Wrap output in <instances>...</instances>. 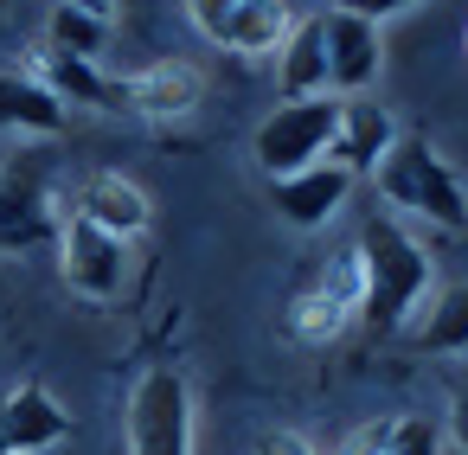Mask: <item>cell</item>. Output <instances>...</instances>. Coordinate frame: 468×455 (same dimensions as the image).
Masks as SVG:
<instances>
[{
  "instance_id": "9c48e42d",
  "label": "cell",
  "mask_w": 468,
  "mask_h": 455,
  "mask_svg": "<svg viewBox=\"0 0 468 455\" xmlns=\"http://www.w3.org/2000/svg\"><path fill=\"white\" fill-rule=\"evenodd\" d=\"M321 46H327V90L334 97H366L385 71V39L372 20L327 7L321 14Z\"/></svg>"
},
{
  "instance_id": "5b68a950",
  "label": "cell",
  "mask_w": 468,
  "mask_h": 455,
  "mask_svg": "<svg viewBox=\"0 0 468 455\" xmlns=\"http://www.w3.org/2000/svg\"><path fill=\"white\" fill-rule=\"evenodd\" d=\"M334 129H340V97H302V103H276V110L257 122L250 161H257V174H263V180L302 174V167L327 161Z\"/></svg>"
},
{
  "instance_id": "7c38bea8",
  "label": "cell",
  "mask_w": 468,
  "mask_h": 455,
  "mask_svg": "<svg viewBox=\"0 0 468 455\" xmlns=\"http://www.w3.org/2000/svg\"><path fill=\"white\" fill-rule=\"evenodd\" d=\"M346 193H353V174L334 167V161H314V167H302V174L270 180V206H276L282 225H295V231H321V225L346 206Z\"/></svg>"
},
{
  "instance_id": "603a6c76",
  "label": "cell",
  "mask_w": 468,
  "mask_h": 455,
  "mask_svg": "<svg viewBox=\"0 0 468 455\" xmlns=\"http://www.w3.org/2000/svg\"><path fill=\"white\" fill-rule=\"evenodd\" d=\"M410 7H423V0H340V14H359V20H372V26H385V20H398V14H410Z\"/></svg>"
},
{
  "instance_id": "d6986e66",
  "label": "cell",
  "mask_w": 468,
  "mask_h": 455,
  "mask_svg": "<svg viewBox=\"0 0 468 455\" xmlns=\"http://www.w3.org/2000/svg\"><path fill=\"white\" fill-rule=\"evenodd\" d=\"M46 52H65V58H90L103 65V46H110V26L90 20V14H71V7H52V26H46Z\"/></svg>"
},
{
  "instance_id": "277c9868",
  "label": "cell",
  "mask_w": 468,
  "mask_h": 455,
  "mask_svg": "<svg viewBox=\"0 0 468 455\" xmlns=\"http://www.w3.org/2000/svg\"><path fill=\"white\" fill-rule=\"evenodd\" d=\"M58 186H52V161L46 154H14L0 161V250L27 257V250H52L58 244Z\"/></svg>"
},
{
  "instance_id": "ffe728a7",
  "label": "cell",
  "mask_w": 468,
  "mask_h": 455,
  "mask_svg": "<svg viewBox=\"0 0 468 455\" xmlns=\"http://www.w3.org/2000/svg\"><path fill=\"white\" fill-rule=\"evenodd\" d=\"M385 455H442V423H430V417H391Z\"/></svg>"
},
{
  "instance_id": "7402d4cb",
  "label": "cell",
  "mask_w": 468,
  "mask_h": 455,
  "mask_svg": "<svg viewBox=\"0 0 468 455\" xmlns=\"http://www.w3.org/2000/svg\"><path fill=\"white\" fill-rule=\"evenodd\" d=\"M442 436L468 455V378H455L449 385V410H442Z\"/></svg>"
},
{
  "instance_id": "44dd1931",
  "label": "cell",
  "mask_w": 468,
  "mask_h": 455,
  "mask_svg": "<svg viewBox=\"0 0 468 455\" xmlns=\"http://www.w3.org/2000/svg\"><path fill=\"white\" fill-rule=\"evenodd\" d=\"M385 436H391V417H366L359 429L334 436V442H327V449H314V455H385Z\"/></svg>"
},
{
  "instance_id": "6da1fadb",
  "label": "cell",
  "mask_w": 468,
  "mask_h": 455,
  "mask_svg": "<svg viewBox=\"0 0 468 455\" xmlns=\"http://www.w3.org/2000/svg\"><path fill=\"white\" fill-rule=\"evenodd\" d=\"M353 250H359V270H366V308H359L366 327L391 333V327H404L410 314H423V295H430L436 263H430V250H423L391 212H372V218L359 225Z\"/></svg>"
},
{
  "instance_id": "9a60e30c",
  "label": "cell",
  "mask_w": 468,
  "mask_h": 455,
  "mask_svg": "<svg viewBox=\"0 0 468 455\" xmlns=\"http://www.w3.org/2000/svg\"><path fill=\"white\" fill-rule=\"evenodd\" d=\"M276 90H282V103H302V97H334V90H327L321 14H314V20H295V26H289V39L276 46Z\"/></svg>"
},
{
  "instance_id": "8992f818",
  "label": "cell",
  "mask_w": 468,
  "mask_h": 455,
  "mask_svg": "<svg viewBox=\"0 0 468 455\" xmlns=\"http://www.w3.org/2000/svg\"><path fill=\"white\" fill-rule=\"evenodd\" d=\"M359 308H366V270H359V250L346 244V250H334V257L295 289V302H289V333L308 340V346L340 340V333L359 321Z\"/></svg>"
},
{
  "instance_id": "ba28073f",
  "label": "cell",
  "mask_w": 468,
  "mask_h": 455,
  "mask_svg": "<svg viewBox=\"0 0 468 455\" xmlns=\"http://www.w3.org/2000/svg\"><path fill=\"white\" fill-rule=\"evenodd\" d=\"M58 276L84 302H116L122 282H129V244H116L110 231H97V225L65 212V225H58Z\"/></svg>"
},
{
  "instance_id": "ac0fdd59",
  "label": "cell",
  "mask_w": 468,
  "mask_h": 455,
  "mask_svg": "<svg viewBox=\"0 0 468 455\" xmlns=\"http://www.w3.org/2000/svg\"><path fill=\"white\" fill-rule=\"evenodd\" d=\"M417 346L436 353V359L468 353V282L430 295V308H423V321H417Z\"/></svg>"
},
{
  "instance_id": "e0dca14e",
  "label": "cell",
  "mask_w": 468,
  "mask_h": 455,
  "mask_svg": "<svg viewBox=\"0 0 468 455\" xmlns=\"http://www.w3.org/2000/svg\"><path fill=\"white\" fill-rule=\"evenodd\" d=\"M65 122H71V110L39 78H20V71L0 78V129H14V135H58Z\"/></svg>"
},
{
  "instance_id": "5bb4252c",
  "label": "cell",
  "mask_w": 468,
  "mask_h": 455,
  "mask_svg": "<svg viewBox=\"0 0 468 455\" xmlns=\"http://www.w3.org/2000/svg\"><path fill=\"white\" fill-rule=\"evenodd\" d=\"M391 142H398V122H391L385 103H372V97H340V129H334V148H327L334 167L372 174V167L391 154Z\"/></svg>"
},
{
  "instance_id": "52a82bcc",
  "label": "cell",
  "mask_w": 468,
  "mask_h": 455,
  "mask_svg": "<svg viewBox=\"0 0 468 455\" xmlns=\"http://www.w3.org/2000/svg\"><path fill=\"white\" fill-rule=\"evenodd\" d=\"M186 14L212 46H225L238 58H270L295 26L289 0H186Z\"/></svg>"
},
{
  "instance_id": "3957f363",
  "label": "cell",
  "mask_w": 468,
  "mask_h": 455,
  "mask_svg": "<svg viewBox=\"0 0 468 455\" xmlns=\"http://www.w3.org/2000/svg\"><path fill=\"white\" fill-rule=\"evenodd\" d=\"M122 436H129V455H193V436H199L193 385L174 365L142 372L122 410Z\"/></svg>"
},
{
  "instance_id": "4316f807",
  "label": "cell",
  "mask_w": 468,
  "mask_h": 455,
  "mask_svg": "<svg viewBox=\"0 0 468 455\" xmlns=\"http://www.w3.org/2000/svg\"><path fill=\"white\" fill-rule=\"evenodd\" d=\"M289 7H295V0H289Z\"/></svg>"
},
{
  "instance_id": "cb8c5ba5",
  "label": "cell",
  "mask_w": 468,
  "mask_h": 455,
  "mask_svg": "<svg viewBox=\"0 0 468 455\" xmlns=\"http://www.w3.org/2000/svg\"><path fill=\"white\" fill-rule=\"evenodd\" d=\"M257 455H314V442L295 436V429H263L257 436Z\"/></svg>"
},
{
  "instance_id": "484cf974",
  "label": "cell",
  "mask_w": 468,
  "mask_h": 455,
  "mask_svg": "<svg viewBox=\"0 0 468 455\" xmlns=\"http://www.w3.org/2000/svg\"><path fill=\"white\" fill-rule=\"evenodd\" d=\"M462 52H468V33H462Z\"/></svg>"
},
{
  "instance_id": "2e32d148",
  "label": "cell",
  "mask_w": 468,
  "mask_h": 455,
  "mask_svg": "<svg viewBox=\"0 0 468 455\" xmlns=\"http://www.w3.org/2000/svg\"><path fill=\"white\" fill-rule=\"evenodd\" d=\"M39 84H46L65 110H116V116H122V78H110V71L90 65V58L46 52V58H39Z\"/></svg>"
},
{
  "instance_id": "d4e9b609",
  "label": "cell",
  "mask_w": 468,
  "mask_h": 455,
  "mask_svg": "<svg viewBox=\"0 0 468 455\" xmlns=\"http://www.w3.org/2000/svg\"><path fill=\"white\" fill-rule=\"evenodd\" d=\"M58 7H71V14H90V20H116V0H58Z\"/></svg>"
},
{
  "instance_id": "8fae6325",
  "label": "cell",
  "mask_w": 468,
  "mask_h": 455,
  "mask_svg": "<svg viewBox=\"0 0 468 455\" xmlns=\"http://www.w3.org/2000/svg\"><path fill=\"white\" fill-rule=\"evenodd\" d=\"M71 436V410L46 385H14L0 397V455H46Z\"/></svg>"
},
{
  "instance_id": "30bf717a",
  "label": "cell",
  "mask_w": 468,
  "mask_h": 455,
  "mask_svg": "<svg viewBox=\"0 0 468 455\" xmlns=\"http://www.w3.org/2000/svg\"><path fill=\"white\" fill-rule=\"evenodd\" d=\"M206 103V78L186 58H154L142 71L122 78V116H148V122H180Z\"/></svg>"
},
{
  "instance_id": "7a4b0ae2",
  "label": "cell",
  "mask_w": 468,
  "mask_h": 455,
  "mask_svg": "<svg viewBox=\"0 0 468 455\" xmlns=\"http://www.w3.org/2000/svg\"><path fill=\"white\" fill-rule=\"evenodd\" d=\"M372 186H378V199H385L391 212H410V218L468 231V193H462L455 167L436 154L430 135H398L391 154L372 167Z\"/></svg>"
},
{
  "instance_id": "4fadbf2b",
  "label": "cell",
  "mask_w": 468,
  "mask_h": 455,
  "mask_svg": "<svg viewBox=\"0 0 468 455\" xmlns=\"http://www.w3.org/2000/svg\"><path fill=\"white\" fill-rule=\"evenodd\" d=\"M71 218H84V225L110 231L116 244H129V238H142V231L154 225V199H148L129 174H90V180L78 186Z\"/></svg>"
}]
</instances>
